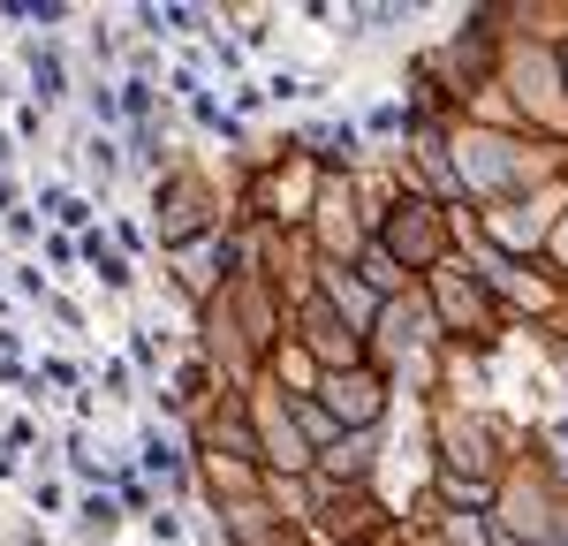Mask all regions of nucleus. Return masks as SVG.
I'll list each match as a JSON object with an SVG mask.
<instances>
[{
  "instance_id": "1",
  "label": "nucleus",
  "mask_w": 568,
  "mask_h": 546,
  "mask_svg": "<svg viewBox=\"0 0 568 546\" xmlns=\"http://www.w3.org/2000/svg\"><path fill=\"white\" fill-rule=\"evenodd\" d=\"M91 266H99V281H106V289H130V266H122L114 251H99V243H91Z\"/></svg>"
}]
</instances>
